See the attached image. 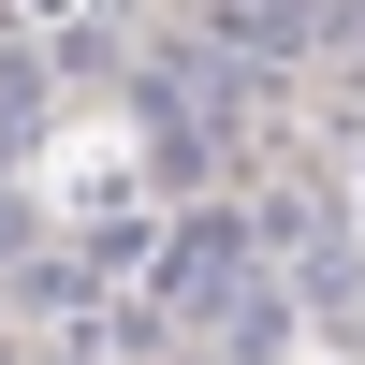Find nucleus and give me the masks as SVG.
Segmentation results:
<instances>
[{"instance_id": "obj_1", "label": "nucleus", "mask_w": 365, "mask_h": 365, "mask_svg": "<svg viewBox=\"0 0 365 365\" xmlns=\"http://www.w3.org/2000/svg\"><path fill=\"white\" fill-rule=\"evenodd\" d=\"M205 15H220L234 44H307V15H322V0H205Z\"/></svg>"}]
</instances>
